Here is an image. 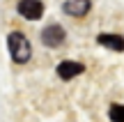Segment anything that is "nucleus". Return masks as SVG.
<instances>
[{"label": "nucleus", "instance_id": "f257e3e1", "mask_svg": "<svg viewBox=\"0 0 124 122\" xmlns=\"http://www.w3.org/2000/svg\"><path fill=\"white\" fill-rule=\"evenodd\" d=\"M7 46H9V55L16 65H25L32 55V46L28 41V37L23 32H12L7 37Z\"/></svg>", "mask_w": 124, "mask_h": 122}, {"label": "nucleus", "instance_id": "f03ea898", "mask_svg": "<svg viewBox=\"0 0 124 122\" xmlns=\"http://www.w3.org/2000/svg\"><path fill=\"white\" fill-rule=\"evenodd\" d=\"M64 28L58 25V23H51V25H46L44 30H41V41H44V46H51V49H58V46L64 41Z\"/></svg>", "mask_w": 124, "mask_h": 122}, {"label": "nucleus", "instance_id": "7ed1b4c3", "mask_svg": "<svg viewBox=\"0 0 124 122\" xmlns=\"http://www.w3.org/2000/svg\"><path fill=\"white\" fill-rule=\"evenodd\" d=\"M16 9H18V14H21L23 18H28V21H37V18H41V14H44L41 0H18Z\"/></svg>", "mask_w": 124, "mask_h": 122}, {"label": "nucleus", "instance_id": "20e7f679", "mask_svg": "<svg viewBox=\"0 0 124 122\" xmlns=\"http://www.w3.org/2000/svg\"><path fill=\"white\" fill-rule=\"evenodd\" d=\"M55 72H58V76H60V78L69 81V78H74V76H78V74H83V72H85V65L74 62V60H62L58 67H55Z\"/></svg>", "mask_w": 124, "mask_h": 122}, {"label": "nucleus", "instance_id": "39448f33", "mask_svg": "<svg viewBox=\"0 0 124 122\" xmlns=\"http://www.w3.org/2000/svg\"><path fill=\"white\" fill-rule=\"evenodd\" d=\"M90 0H64V5H62V9H64V14H69V16H85V14L90 12Z\"/></svg>", "mask_w": 124, "mask_h": 122}, {"label": "nucleus", "instance_id": "423d86ee", "mask_svg": "<svg viewBox=\"0 0 124 122\" xmlns=\"http://www.w3.org/2000/svg\"><path fill=\"white\" fill-rule=\"evenodd\" d=\"M97 41H99L101 46H106V49H110V51H124V37H122V35L101 32V35L97 37Z\"/></svg>", "mask_w": 124, "mask_h": 122}, {"label": "nucleus", "instance_id": "0eeeda50", "mask_svg": "<svg viewBox=\"0 0 124 122\" xmlns=\"http://www.w3.org/2000/svg\"><path fill=\"white\" fill-rule=\"evenodd\" d=\"M108 115H110L113 122H124V106L122 104H113L110 111H108Z\"/></svg>", "mask_w": 124, "mask_h": 122}]
</instances>
